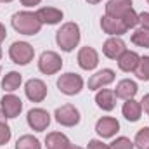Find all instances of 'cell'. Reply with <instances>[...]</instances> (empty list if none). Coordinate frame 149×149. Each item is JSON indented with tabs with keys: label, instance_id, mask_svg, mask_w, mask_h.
<instances>
[{
	"label": "cell",
	"instance_id": "37",
	"mask_svg": "<svg viewBox=\"0 0 149 149\" xmlns=\"http://www.w3.org/2000/svg\"><path fill=\"white\" fill-rule=\"evenodd\" d=\"M87 2H88V3H92V5H94V3H99V2H101V0H87Z\"/></svg>",
	"mask_w": 149,
	"mask_h": 149
},
{
	"label": "cell",
	"instance_id": "15",
	"mask_svg": "<svg viewBox=\"0 0 149 149\" xmlns=\"http://www.w3.org/2000/svg\"><path fill=\"white\" fill-rule=\"evenodd\" d=\"M35 14L42 24H57L63 21V10L56 7H42Z\"/></svg>",
	"mask_w": 149,
	"mask_h": 149
},
{
	"label": "cell",
	"instance_id": "18",
	"mask_svg": "<svg viewBox=\"0 0 149 149\" xmlns=\"http://www.w3.org/2000/svg\"><path fill=\"white\" fill-rule=\"evenodd\" d=\"M116 61H118V68L121 71L132 73V71H135V68H137V64L141 61V56L137 52H134V50H125Z\"/></svg>",
	"mask_w": 149,
	"mask_h": 149
},
{
	"label": "cell",
	"instance_id": "7",
	"mask_svg": "<svg viewBox=\"0 0 149 149\" xmlns=\"http://www.w3.org/2000/svg\"><path fill=\"white\" fill-rule=\"evenodd\" d=\"M26 121H28V125H30L31 130L43 132L50 125V114L45 111V109H42V108H33V109H30L28 114H26Z\"/></svg>",
	"mask_w": 149,
	"mask_h": 149
},
{
	"label": "cell",
	"instance_id": "29",
	"mask_svg": "<svg viewBox=\"0 0 149 149\" xmlns=\"http://www.w3.org/2000/svg\"><path fill=\"white\" fill-rule=\"evenodd\" d=\"M10 127L5 123V121H0V146H5L9 141H10Z\"/></svg>",
	"mask_w": 149,
	"mask_h": 149
},
{
	"label": "cell",
	"instance_id": "39",
	"mask_svg": "<svg viewBox=\"0 0 149 149\" xmlns=\"http://www.w3.org/2000/svg\"><path fill=\"white\" fill-rule=\"evenodd\" d=\"M0 59H2V49H0Z\"/></svg>",
	"mask_w": 149,
	"mask_h": 149
},
{
	"label": "cell",
	"instance_id": "4",
	"mask_svg": "<svg viewBox=\"0 0 149 149\" xmlns=\"http://www.w3.org/2000/svg\"><path fill=\"white\" fill-rule=\"evenodd\" d=\"M57 88L64 95H76L83 88V78L76 73H64L57 78Z\"/></svg>",
	"mask_w": 149,
	"mask_h": 149
},
{
	"label": "cell",
	"instance_id": "33",
	"mask_svg": "<svg viewBox=\"0 0 149 149\" xmlns=\"http://www.w3.org/2000/svg\"><path fill=\"white\" fill-rule=\"evenodd\" d=\"M40 2H42V0H21V3H23L24 7H35Z\"/></svg>",
	"mask_w": 149,
	"mask_h": 149
},
{
	"label": "cell",
	"instance_id": "25",
	"mask_svg": "<svg viewBox=\"0 0 149 149\" xmlns=\"http://www.w3.org/2000/svg\"><path fill=\"white\" fill-rule=\"evenodd\" d=\"M134 73H135V76H137L139 80L149 81V56L141 57V61H139V64H137V68H135Z\"/></svg>",
	"mask_w": 149,
	"mask_h": 149
},
{
	"label": "cell",
	"instance_id": "19",
	"mask_svg": "<svg viewBox=\"0 0 149 149\" xmlns=\"http://www.w3.org/2000/svg\"><path fill=\"white\" fill-rule=\"evenodd\" d=\"M137 90H139L137 83H135L134 80L125 78V80L118 81V85H116V88H114V94H116V97H118V99L128 101V99H134V97H135Z\"/></svg>",
	"mask_w": 149,
	"mask_h": 149
},
{
	"label": "cell",
	"instance_id": "3",
	"mask_svg": "<svg viewBox=\"0 0 149 149\" xmlns=\"http://www.w3.org/2000/svg\"><path fill=\"white\" fill-rule=\"evenodd\" d=\"M9 56H10L12 63H16L19 66H26V64H30L33 61L35 49L28 42H14L9 47Z\"/></svg>",
	"mask_w": 149,
	"mask_h": 149
},
{
	"label": "cell",
	"instance_id": "28",
	"mask_svg": "<svg viewBox=\"0 0 149 149\" xmlns=\"http://www.w3.org/2000/svg\"><path fill=\"white\" fill-rule=\"evenodd\" d=\"M121 21L125 23V26H127L128 30H130V28H135V26L139 24V14H137L134 9H130V10L121 17Z\"/></svg>",
	"mask_w": 149,
	"mask_h": 149
},
{
	"label": "cell",
	"instance_id": "1",
	"mask_svg": "<svg viewBox=\"0 0 149 149\" xmlns=\"http://www.w3.org/2000/svg\"><path fill=\"white\" fill-rule=\"evenodd\" d=\"M10 23H12V28L17 31V33H21V35H37L40 33V30H42V23L38 21L37 14L35 12H30V10H21V12H16L14 16H12V19H10Z\"/></svg>",
	"mask_w": 149,
	"mask_h": 149
},
{
	"label": "cell",
	"instance_id": "12",
	"mask_svg": "<svg viewBox=\"0 0 149 149\" xmlns=\"http://www.w3.org/2000/svg\"><path fill=\"white\" fill-rule=\"evenodd\" d=\"M101 28L104 33L111 35V37H121L128 31V28L125 26V23L120 17H111V16H102L101 17Z\"/></svg>",
	"mask_w": 149,
	"mask_h": 149
},
{
	"label": "cell",
	"instance_id": "6",
	"mask_svg": "<svg viewBox=\"0 0 149 149\" xmlns=\"http://www.w3.org/2000/svg\"><path fill=\"white\" fill-rule=\"evenodd\" d=\"M54 116H56V121L63 127H74L80 123V111L73 104H63L61 108L56 109Z\"/></svg>",
	"mask_w": 149,
	"mask_h": 149
},
{
	"label": "cell",
	"instance_id": "10",
	"mask_svg": "<svg viewBox=\"0 0 149 149\" xmlns=\"http://www.w3.org/2000/svg\"><path fill=\"white\" fill-rule=\"evenodd\" d=\"M0 109L5 118H17L19 113L23 111V101L14 94H7L0 101Z\"/></svg>",
	"mask_w": 149,
	"mask_h": 149
},
{
	"label": "cell",
	"instance_id": "27",
	"mask_svg": "<svg viewBox=\"0 0 149 149\" xmlns=\"http://www.w3.org/2000/svg\"><path fill=\"white\" fill-rule=\"evenodd\" d=\"M134 142L128 137H116L109 144V149H134Z\"/></svg>",
	"mask_w": 149,
	"mask_h": 149
},
{
	"label": "cell",
	"instance_id": "34",
	"mask_svg": "<svg viewBox=\"0 0 149 149\" xmlns=\"http://www.w3.org/2000/svg\"><path fill=\"white\" fill-rule=\"evenodd\" d=\"M5 37H7V30H5V26L0 23V43L5 40Z\"/></svg>",
	"mask_w": 149,
	"mask_h": 149
},
{
	"label": "cell",
	"instance_id": "16",
	"mask_svg": "<svg viewBox=\"0 0 149 149\" xmlns=\"http://www.w3.org/2000/svg\"><path fill=\"white\" fill-rule=\"evenodd\" d=\"M95 104H97V108H101L102 111H113V109L116 108V94H114V90H109V88H101V90H97Z\"/></svg>",
	"mask_w": 149,
	"mask_h": 149
},
{
	"label": "cell",
	"instance_id": "35",
	"mask_svg": "<svg viewBox=\"0 0 149 149\" xmlns=\"http://www.w3.org/2000/svg\"><path fill=\"white\" fill-rule=\"evenodd\" d=\"M5 120H7V118L3 116V113H2V109H0V121H5Z\"/></svg>",
	"mask_w": 149,
	"mask_h": 149
},
{
	"label": "cell",
	"instance_id": "32",
	"mask_svg": "<svg viewBox=\"0 0 149 149\" xmlns=\"http://www.w3.org/2000/svg\"><path fill=\"white\" fill-rule=\"evenodd\" d=\"M141 106H142V109L149 114V94H146L144 97H142V101H141Z\"/></svg>",
	"mask_w": 149,
	"mask_h": 149
},
{
	"label": "cell",
	"instance_id": "24",
	"mask_svg": "<svg viewBox=\"0 0 149 149\" xmlns=\"http://www.w3.org/2000/svg\"><path fill=\"white\" fill-rule=\"evenodd\" d=\"M132 43L137 45V47H144V49H149V30H144V28H139L132 33Z\"/></svg>",
	"mask_w": 149,
	"mask_h": 149
},
{
	"label": "cell",
	"instance_id": "21",
	"mask_svg": "<svg viewBox=\"0 0 149 149\" xmlns=\"http://www.w3.org/2000/svg\"><path fill=\"white\" fill-rule=\"evenodd\" d=\"M70 139L61 134V132H50L45 137V146L47 149H68L70 148Z\"/></svg>",
	"mask_w": 149,
	"mask_h": 149
},
{
	"label": "cell",
	"instance_id": "20",
	"mask_svg": "<svg viewBox=\"0 0 149 149\" xmlns=\"http://www.w3.org/2000/svg\"><path fill=\"white\" fill-rule=\"evenodd\" d=\"M121 113H123V116H125L128 121L135 123V121L141 120L142 106H141L139 101H135V99H128V101H125V104H123V108H121Z\"/></svg>",
	"mask_w": 149,
	"mask_h": 149
},
{
	"label": "cell",
	"instance_id": "31",
	"mask_svg": "<svg viewBox=\"0 0 149 149\" xmlns=\"http://www.w3.org/2000/svg\"><path fill=\"white\" fill-rule=\"evenodd\" d=\"M139 24L144 30H149V12H141L139 14Z\"/></svg>",
	"mask_w": 149,
	"mask_h": 149
},
{
	"label": "cell",
	"instance_id": "2",
	"mask_svg": "<svg viewBox=\"0 0 149 149\" xmlns=\"http://www.w3.org/2000/svg\"><path fill=\"white\" fill-rule=\"evenodd\" d=\"M80 26L76 23H64L56 31V43L61 47L63 52H71L74 47L80 43Z\"/></svg>",
	"mask_w": 149,
	"mask_h": 149
},
{
	"label": "cell",
	"instance_id": "8",
	"mask_svg": "<svg viewBox=\"0 0 149 149\" xmlns=\"http://www.w3.org/2000/svg\"><path fill=\"white\" fill-rule=\"evenodd\" d=\"M76 61H78V66L85 71H92L97 68L99 64V54L94 47H81L78 50V56H76Z\"/></svg>",
	"mask_w": 149,
	"mask_h": 149
},
{
	"label": "cell",
	"instance_id": "30",
	"mask_svg": "<svg viewBox=\"0 0 149 149\" xmlns=\"http://www.w3.org/2000/svg\"><path fill=\"white\" fill-rule=\"evenodd\" d=\"M87 149H109L108 144H104L102 141H97V139H92V141H88V146Z\"/></svg>",
	"mask_w": 149,
	"mask_h": 149
},
{
	"label": "cell",
	"instance_id": "5",
	"mask_svg": "<svg viewBox=\"0 0 149 149\" xmlns=\"http://www.w3.org/2000/svg\"><path fill=\"white\" fill-rule=\"evenodd\" d=\"M61 68H63V59L57 52L54 50L42 52L38 59V70L43 74H56L57 71H61Z\"/></svg>",
	"mask_w": 149,
	"mask_h": 149
},
{
	"label": "cell",
	"instance_id": "11",
	"mask_svg": "<svg viewBox=\"0 0 149 149\" xmlns=\"http://www.w3.org/2000/svg\"><path fill=\"white\" fill-rule=\"evenodd\" d=\"M120 130V121L113 116H102L101 120H97L95 123V132L99 137L102 139H109V137H114Z\"/></svg>",
	"mask_w": 149,
	"mask_h": 149
},
{
	"label": "cell",
	"instance_id": "36",
	"mask_svg": "<svg viewBox=\"0 0 149 149\" xmlns=\"http://www.w3.org/2000/svg\"><path fill=\"white\" fill-rule=\"evenodd\" d=\"M68 149H83V148H80V146H73V144H70V148Z\"/></svg>",
	"mask_w": 149,
	"mask_h": 149
},
{
	"label": "cell",
	"instance_id": "23",
	"mask_svg": "<svg viewBox=\"0 0 149 149\" xmlns=\"http://www.w3.org/2000/svg\"><path fill=\"white\" fill-rule=\"evenodd\" d=\"M16 149H42V144L37 137L26 134V135H21L16 142Z\"/></svg>",
	"mask_w": 149,
	"mask_h": 149
},
{
	"label": "cell",
	"instance_id": "40",
	"mask_svg": "<svg viewBox=\"0 0 149 149\" xmlns=\"http://www.w3.org/2000/svg\"><path fill=\"white\" fill-rule=\"evenodd\" d=\"M0 73H2V68H0Z\"/></svg>",
	"mask_w": 149,
	"mask_h": 149
},
{
	"label": "cell",
	"instance_id": "26",
	"mask_svg": "<svg viewBox=\"0 0 149 149\" xmlns=\"http://www.w3.org/2000/svg\"><path fill=\"white\" fill-rule=\"evenodd\" d=\"M134 146L137 149H149V127H144L137 132L134 139Z\"/></svg>",
	"mask_w": 149,
	"mask_h": 149
},
{
	"label": "cell",
	"instance_id": "41",
	"mask_svg": "<svg viewBox=\"0 0 149 149\" xmlns=\"http://www.w3.org/2000/svg\"><path fill=\"white\" fill-rule=\"evenodd\" d=\"M146 2H148V3H149V0H146Z\"/></svg>",
	"mask_w": 149,
	"mask_h": 149
},
{
	"label": "cell",
	"instance_id": "17",
	"mask_svg": "<svg viewBox=\"0 0 149 149\" xmlns=\"http://www.w3.org/2000/svg\"><path fill=\"white\" fill-rule=\"evenodd\" d=\"M132 7V0H109L106 3V16H111V17H123Z\"/></svg>",
	"mask_w": 149,
	"mask_h": 149
},
{
	"label": "cell",
	"instance_id": "14",
	"mask_svg": "<svg viewBox=\"0 0 149 149\" xmlns=\"http://www.w3.org/2000/svg\"><path fill=\"white\" fill-rule=\"evenodd\" d=\"M125 50H127V45H125V42L120 37L108 38V40L104 42V45H102V52H104V56L109 57V59H118Z\"/></svg>",
	"mask_w": 149,
	"mask_h": 149
},
{
	"label": "cell",
	"instance_id": "9",
	"mask_svg": "<svg viewBox=\"0 0 149 149\" xmlns=\"http://www.w3.org/2000/svg\"><path fill=\"white\" fill-rule=\"evenodd\" d=\"M24 94L31 102H42L47 97V85L40 78H31L24 85Z\"/></svg>",
	"mask_w": 149,
	"mask_h": 149
},
{
	"label": "cell",
	"instance_id": "22",
	"mask_svg": "<svg viewBox=\"0 0 149 149\" xmlns=\"http://www.w3.org/2000/svg\"><path fill=\"white\" fill-rule=\"evenodd\" d=\"M21 83H23L21 73H17V71H9V73L3 76V80H2V88H3L5 92H14V90H17V88L21 87Z\"/></svg>",
	"mask_w": 149,
	"mask_h": 149
},
{
	"label": "cell",
	"instance_id": "13",
	"mask_svg": "<svg viewBox=\"0 0 149 149\" xmlns=\"http://www.w3.org/2000/svg\"><path fill=\"white\" fill-rule=\"evenodd\" d=\"M113 81H114V71L109 68H104L88 78V90H101L102 87L109 85Z\"/></svg>",
	"mask_w": 149,
	"mask_h": 149
},
{
	"label": "cell",
	"instance_id": "38",
	"mask_svg": "<svg viewBox=\"0 0 149 149\" xmlns=\"http://www.w3.org/2000/svg\"><path fill=\"white\" fill-rule=\"evenodd\" d=\"M0 2H12V0H0Z\"/></svg>",
	"mask_w": 149,
	"mask_h": 149
}]
</instances>
